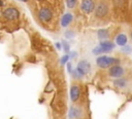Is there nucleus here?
<instances>
[{"instance_id": "nucleus-10", "label": "nucleus", "mask_w": 132, "mask_h": 119, "mask_svg": "<svg viewBox=\"0 0 132 119\" xmlns=\"http://www.w3.org/2000/svg\"><path fill=\"white\" fill-rule=\"evenodd\" d=\"M81 114V111L79 108H76V107H71L70 110H69V118L70 119H75V118H78Z\"/></svg>"}, {"instance_id": "nucleus-25", "label": "nucleus", "mask_w": 132, "mask_h": 119, "mask_svg": "<svg viewBox=\"0 0 132 119\" xmlns=\"http://www.w3.org/2000/svg\"><path fill=\"white\" fill-rule=\"evenodd\" d=\"M130 37H131V39H132V31H131V33H130Z\"/></svg>"}, {"instance_id": "nucleus-11", "label": "nucleus", "mask_w": 132, "mask_h": 119, "mask_svg": "<svg viewBox=\"0 0 132 119\" xmlns=\"http://www.w3.org/2000/svg\"><path fill=\"white\" fill-rule=\"evenodd\" d=\"M71 21H72V15L70 13H66L61 18V26L62 27H67L71 23Z\"/></svg>"}, {"instance_id": "nucleus-16", "label": "nucleus", "mask_w": 132, "mask_h": 119, "mask_svg": "<svg viewBox=\"0 0 132 119\" xmlns=\"http://www.w3.org/2000/svg\"><path fill=\"white\" fill-rule=\"evenodd\" d=\"M77 3V0H66V4H67V7L68 8H73L75 7Z\"/></svg>"}, {"instance_id": "nucleus-9", "label": "nucleus", "mask_w": 132, "mask_h": 119, "mask_svg": "<svg viewBox=\"0 0 132 119\" xmlns=\"http://www.w3.org/2000/svg\"><path fill=\"white\" fill-rule=\"evenodd\" d=\"M99 45L103 48L104 52H109L111 49L114 48V43H112L111 41H102Z\"/></svg>"}, {"instance_id": "nucleus-12", "label": "nucleus", "mask_w": 132, "mask_h": 119, "mask_svg": "<svg viewBox=\"0 0 132 119\" xmlns=\"http://www.w3.org/2000/svg\"><path fill=\"white\" fill-rule=\"evenodd\" d=\"M116 41L120 46H125L127 45V36L125 34H119Z\"/></svg>"}, {"instance_id": "nucleus-17", "label": "nucleus", "mask_w": 132, "mask_h": 119, "mask_svg": "<svg viewBox=\"0 0 132 119\" xmlns=\"http://www.w3.org/2000/svg\"><path fill=\"white\" fill-rule=\"evenodd\" d=\"M103 52H104V50H103V48L100 45H98L97 47H95L93 49V53L94 54H100V53H103Z\"/></svg>"}, {"instance_id": "nucleus-20", "label": "nucleus", "mask_w": 132, "mask_h": 119, "mask_svg": "<svg viewBox=\"0 0 132 119\" xmlns=\"http://www.w3.org/2000/svg\"><path fill=\"white\" fill-rule=\"evenodd\" d=\"M68 58H69V56H68L67 54H65L64 56H62V58H61V64H62V65L66 64V63H67V61H68Z\"/></svg>"}, {"instance_id": "nucleus-3", "label": "nucleus", "mask_w": 132, "mask_h": 119, "mask_svg": "<svg viewBox=\"0 0 132 119\" xmlns=\"http://www.w3.org/2000/svg\"><path fill=\"white\" fill-rule=\"evenodd\" d=\"M90 70H91V65H90V63H89L88 61L81 60V61L78 62L76 71L79 73V75H80L81 77L85 76L86 74H88V73L90 72Z\"/></svg>"}, {"instance_id": "nucleus-26", "label": "nucleus", "mask_w": 132, "mask_h": 119, "mask_svg": "<svg viewBox=\"0 0 132 119\" xmlns=\"http://www.w3.org/2000/svg\"><path fill=\"white\" fill-rule=\"evenodd\" d=\"M39 1H42V0H39Z\"/></svg>"}, {"instance_id": "nucleus-7", "label": "nucleus", "mask_w": 132, "mask_h": 119, "mask_svg": "<svg viewBox=\"0 0 132 119\" xmlns=\"http://www.w3.org/2000/svg\"><path fill=\"white\" fill-rule=\"evenodd\" d=\"M80 92H81L80 86L76 83H73L70 87V98H71V101L72 102L78 101V98L80 96Z\"/></svg>"}, {"instance_id": "nucleus-8", "label": "nucleus", "mask_w": 132, "mask_h": 119, "mask_svg": "<svg viewBox=\"0 0 132 119\" xmlns=\"http://www.w3.org/2000/svg\"><path fill=\"white\" fill-rule=\"evenodd\" d=\"M95 4L93 2V0H82L81 2V10L85 13H90L94 10Z\"/></svg>"}, {"instance_id": "nucleus-14", "label": "nucleus", "mask_w": 132, "mask_h": 119, "mask_svg": "<svg viewBox=\"0 0 132 119\" xmlns=\"http://www.w3.org/2000/svg\"><path fill=\"white\" fill-rule=\"evenodd\" d=\"M109 36V33H108V30L107 29H100L99 31H98V38L99 39H106L107 37Z\"/></svg>"}, {"instance_id": "nucleus-22", "label": "nucleus", "mask_w": 132, "mask_h": 119, "mask_svg": "<svg viewBox=\"0 0 132 119\" xmlns=\"http://www.w3.org/2000/svg\"><path fill=\"white\" fill-rule=\"evenodd\" d=\"M56 47H57L58 49H60V48H61V44H60L59 42H57V43H56Z\"/></svg>"}, {"instance_id": "nucleus-23", "label": "nucleus", "mask_w": 132, "mask_h": 119, "mask_svg": "<svg viewBox=\"0 0 132 119\" xmlns=\"http://www.w3.org/2000/svg\"><path fill=\"white\" fill-rule=\"evenodd\" d=\"M3 4H4V2H3V1H2V0H0V6H2V5H3Z\"/></svg>"}, {"instance_id": "nucleus-6", "label": "nucleus", "mask_w": 132, "mask_h": 119, "mask_svg": "<svg viewBox=\"0 0 132 119\" xmlns=\"http://www.w3.org/2000/svg\"><path fill=\"white\" fill-rule=\"evenodd\" d=\"M108 74H109V76H111L113 78H121L124 75V68L121 67V66H119V65L111 66L109 68Z\"/></svg>"}, {"instance_id": "nucleus-2", "label": "nucleus", "mask_w": 132, "mask_h": 119, "mask_svg": "<svg viewBox=\"0 0 132 119\" xmlns=\"http://www.w3.org/2000/svg\"><path fill=\"white\" fill-rule=\"evenodd\" d=\"M38 17L42 23H48L53 18V11L47 7H43L39 10Z\"/></svg>"}, {"instance_id": "nucleus-19", "label": "nucleus", "mask_w": 132, "mask_h": 119, "mask_svg": "<svg viewBox=\"0 0 132 119\" xmlns=\"http://www.w3.org/2000/svg\"><path fill=\"white\" fill-rule=\"evenodd\" d=\"M131 50H132L131 46H128V45H125V46H123V48H122V51H124V52H126V53H130Z\"/></svg>"}, {"instance_id": "nucleus-24", "label": "nucleus", "mask_w": 132, "mask_h": 119, "mask_svg": "<svg viewBox=\"0 0 132 119\" xmlns=\"http://www.w3.org/2000/svg\"><path fill=\"white\" fill-rule=\"evenodd\" d=\"M20 1H22V2H27L28 0H20Z\"/></svg>"}, {"instance_id": "nucleus-15", "label": "nucleus", "mask_w": 132, "mask_h": 119, "mask_svg": "<svg viewBox=\"0 0 132 119\" xmlns=\"http://www.w3.org/2000/svg\"><path fill=\"white\" fill-rule=\"evenodd\" d=\"M112 1H113V5L117 8H123L127 3V0H112Z\"/></svg>"}, {"instance_id": "nucleus-4", "label": "nucleus", "mask_w": 132, "mask_h": 119, "mask_svg": "<svg viewBox=\"0 0 132 119\" xmlns=\"http://www.w3.org/2000/svg\"><path fill=\"white\" fill-rule=\"evenodd\" d=\"M3 16L8 21H14L18 19L20 16V12L14 7H8L3 11Z\"/></svg>"}, {"instance_id": "nucleus-1", "label": "nucleus", "mask_w": 132, "mask_h": 119, "mask_svg": "<svg viewBox=\"0 0 132 119\" xmlns=\"http://www.w3.org/2000/svg\"><path fill=\"white\" fill-rule=\"evenodd\" d=\"M120 62L119 58L116 57H111V56H107V55H101L96 60V63L98 65V67L104 69V68H108L111 66L117 65Z\"/></svg>"}, {"instance_id": "nucleus-5", "label": "nucleus", "mask_w": 132, "mask_h": 119, "mask_svg": "<svg viewBox=\"0 0 132 119\" xmlns=\"http://www.w3.org/2000/svg\"><path fill=\"white\" fill-rule=\"evenodd\" d=\"M108 13V6L106 3L104 2H101L97 5L96 9H95V15L96 17L98 18H102V17H105Z\"/></svg>"}, {"instance_id": "nucleus-13", "label": "nucleus", "mask_w": 132, "mask_h": 119, "mask_svg": "<svg viewBox=\"0 0 132 119\" xmlns=\"http://www.w3.org/2000/svg\"><path fill=\"white\" fill-rule=\"evenodd\" d=\"M113 84L117 86V87H120V88H122V87H125L127 84H128V82H127V80L125 79V78H117L116 80H114V82H113Z\"/></svg>"}, {"instance_id": "nucleus-18", "label": "nucleus", "mask_w": 132, "mask_h": 119, "mask_svg": "<svg viewBox=\"0 0 132 119\" xmlns=\"http://www.w3.org/2000/svg\"><path fill=\"white\" fill-rule=\"evenodd\" d=\"M62 47L65 52H69V44L66 41H62Z\"/></svg>"}, {"instance_id": "nucleus-21", "label": "nucleus", "mask_w": 132, "mask_h": 119, "mask_svg": "<svg viewBox=\"0 0 132 119\" xmlns=\"http://www.w3.org/2000/svg\"><path fill=\"white\" fill-rule=\"evenodd\" d=\"M67 68H68V72L71 73L72 72V66H71V64H67Z\"/></svg>"}]
</instances>
